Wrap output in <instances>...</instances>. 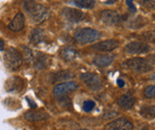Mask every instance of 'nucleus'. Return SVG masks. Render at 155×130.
<instances>
[{"label": "nucleus", "instance_id": "f257e3e1", "mask_svg": "<svg viewBox=\"0 0 155 130\" xmlns=\"http://www.w3.org/2000/svg\"><path fill=\"white\" fill-rule=\"evenodd\" d=\"M22 7L35 24H41L50 17L48 9L43 5L36 3L35 0H22Z\"/></svg>", "mask_w": 155, "mask_h": 130}, {"label": "nucleus", "instance_id": "f03ea898", "mask_svg": "<svg viewBox=\"0 0 155 130\" xmlns=\"http://www.w3.org/2000/svg\"><path fill=\"white\" fill-rule=\"evenodd\" d=\"M5 67L9 70H16L23 64V56L15 47H9L3 56Z\"/></svg>", "mask_w": 155, "mask_h": 130}, {"label": "nucleus", "instance_id": "7ed1b4c3", "mask_svg": "<svg viewBox=\"0 0 155 130\" xmlns=\"http://www.w3.org/2000/svg\"><path fill=\"white\" fill-rule=\"evenodd\" d=\"M100 37V33L98 31L91 28H83L75 31L74 39L78 44L86 45L92 42H95Z\"/></svg>", "mask_w": 155, "mask_h": 130}, {"label": "nucleus", "instance_id": "20e7f679", "mask_svg": "<svg viewBox=\"0 0 155 130\" xmlns=\"http://www.w3.org/2000/svg\"><path fill=\"white\" fill-rule=\"evenodd\" d=\"M123 66L126 68H127V70L140 72V73L149 72L152 70V67L149 61L144 58H139V57L125 61L123 63Z\"/></svg>", "mask_w": 155, "mask_h": 130}, {"label": "nucleus", "instance_id": "39448f33", "mask_svg": "<svg viewBox=\"0 0 155 130\" xmlns=\"http://www.w3.org/2000/svg\"><path fill=\"white\" fill-rule=\"evenodd\" d=\"M80 78L84 82V84L93 91H98L103 87V82L101 78L95 73L86 72L80 75Z\"/></svg>", "mask_w": 155, "mask_h": 130}, {"label": "nucleus", "instance_id": "423d86ee", "mask_svg": "<svg viewBox=\"0 0 155 130\" xmlns=\"http://www.w3.org/2000/svg\"><path fill=\"white\" fill-rule=\"evenodd\" d=\"M61 13L66 20H68L71 23L75 24L83 21L86 17V15L81 10L71 8V7H65V8H63Z\"/></svg>", "mask_w": 155, "mask_h": 130}, {"label": "nucleus", "instance_id": "0eeeda50", "mask_svg": "<svg viewBox=\"0 0 155 130\" xmlns=\"http://www.w3.org/2000/svg\"><path fill=\"white\" fill-rule=\"evenodd\" d=\"M100 20L107 26H116L121 23V15L115 11L104 10L100 12Z\"/></svg>", "mask_w": 155, "mask_h": 130}, {"label": "nucleus", "instance_id": "6e6552de", "mask_svg": "<svg viewBox=\"0 0 155 130\" xmlns=\"http://www.w3.org/2000/svg\"><path fill=\"white\" fill-rule=\"evenodd\" d=\"M5 90L10 93H19L25 87V82L22 78L13 76L5 82Z\"/></svg>", "mask_w": 155, "mask_h": 130}, {"label": "nucleus", "instance_id": "1a4fd4ad", "mask_svg": "<svg viewBox=\"0 0 155 130\" xmlns=\"http://www.w3.org/2000/svg\"><path fill=\"white\" fill-rule=\"evenodd\" d=\"M124 50L129 54H143L150 50V46L141 41H133L125 47Z\"/></svg>", "mask_w": 155, "mask_h": 130}, {"label": "nucleus", "instance_id": "9d476101", "mask_svg": "<svg viewBox=\"0 0 155 130\" xmlns=\"http://www.w3.org/2000/svg\"><path fill=\"white\" fill-rule=\"evenodd\" d=\"M77 88L78 85L75 82H63V83H60L54 86V88H53V94H54L56 98H59L76 90Z\"/></svg>", "mask_w": 155, "mask_h": 130}, {"label": "nucleus", "instance_id": "9b49d317", "mask_svg": "<svg viewBox=\"0 0 155 130\" xmlns=\"http://www.w3.org/2000/svg\"><path fill=\"white\" fill-rule=\"evenodd\" d=\"M133 125L126 118H120L105 126V130H132Z\"/></svg>", "mask_w": 155, "mask_h": 130}, {"label": "nucleus", "instance_id": "f8f14e48", "mask_svg": "<svg viewBox=\"0 0 155 130\" xmlns=\"http://www.w3.org/2000/svg\"><path fill=\"white\" fill-rule=\"evenodd\" d=\"M119 41L115 39H107L101 41L99 43H96L95 45L91 46L92 49L99 50V51H112L113 50L117 49L119 47Z\"/></svg>", "mask_w": 155, "mask_h": 130}, {"label": "nucleus", "instance_id": "ddd939ff", "mask_svg": "<svg viewBox=\"0 0 155 130\" xmlns=\"http://www.w3.org/2000/svg\"><path fill=\"white\" fill-rule=\"evenodd\" d=\"M25 27V16L22 12H17L13 19L8 25V28L10 31L13 32L21 31Z\"/></svg>", "mask_w": 155, "mask_h": 130}, {"label": "nucleus", "instance_id": "4468645a", "mask_svg": "<svg viewBox=\"0 0 155 130\" xmlns=\"http://www.w3.org/2000/svg\"><path fill=\"white\" fill-rule=\"evenodd\" d=\"M113 61H114L113 55H110V54H100V55H96L93 58L92 62L96 67H106L111 65Z\"/></svg>", "mask_w": 155, "mask_h": 130}, {"label": "nucleus", "instance_id": "2eb2a0df", "mask_svg": "<svg viewBox=\"0 0 155 130\" xmlns=\"http://www.w3.org/2000/svg\"><path fill=\"white\" fill-rule=\"evenodd\" d=\"M135 104V97L131 93H126L118 99V105L124 109H130Z\"/></svg>", "mask_w": 155, "mask_h": 130}, {"label": "nucleus", "instance_id": "dca6fc26", "mask_svg": "<svg viewBox=\"0 0 155 130\" xmlns=\"http://www.w3.org/2000/svg\"><path fill=\"white\" fill-rule=\"evenodd\" d=\"M45 37H46V34H45L44 30L36 28V29H33L31 31L29 40H30V43L33 45H38L43 42L45 40Z\"/></svg>", "mask_w": 155, "mask_h": 130}, {"label": "nucleus", "instance_id": "f3484780", "mask_svg": "<svg viewBox=\"0 0 155 130\" xmlns=\"http://www.w3.org/2000/svg\"><path fill=\"white\" fill-rule=\"evenodd\" d=\"M24 118L30 122H38L49 119L50 115L43 111H28L27 113H25Z\"/></svg>", "mask_w": 155, "mask_h": 130}, {"label": "nucleus", "instance_id": "a211bd4d", "mask_svg": "<svg viewBox=\"0 0 155 130\" xmlns=\"http://www.w3.org/2000/svg\"><path fill=\"white\" fill-rule=\"evenodd\" d=\"M51 77H52V80H51L52 83H57V82L67 81V80L73 78L74 77V74L69 70H61V71L54 73Z\"/></svg>", "mask_w": 155, "mask_h": 130}, {"label": "nucleus", "instance_id": "6ab92c4d", "mask_svg": "<svg viewBox=\"0 0 155 130\" xmlns=\"http://www.w3.org/2000/svg\"><path fill=\"white\" fill-rule=\"evenodd\" d=\"M60 54H61V56L63 57L64 60L72 61L76 58L78 52L75 49H73L71 47H65L60 51Z\"/></svg>", "mask_w": 155, "mask_h": 130}, {"label": "nucleus", "instance_id": "aec40b11", "mask_svg": "<svg viewBox=\"0 0 155 130\" xmlns=\"http://www.w3.org/2000/svg\"><path fill=\"white\" fill-rule=\"evenodd\" d=\"M47 64V57L42 53H37L35 57L33 58V66L36 70H42L46 67Z\"/></svg>", "mask_w": 155, "mask_h": 130}, {"label": "nucleus", "instance_id": "412c9836", "mask_svg": "<svg viewBox=\"0 0 155 130\" xmlns=\"http://www.w3.org/2000/svg\"><path fill=\"white\" fill-rule=\"evenodd\" d=\"M127 23H129L127 24V27H129V28L136 30V29H140V28H142V27H144L147 24V20L143 17L138 16L136 18H133V19L130 20Z\"/></svg>", "mask_w": 155, "mask_h": 130}, {"label": "nucleus", "instance_id": "4be33fe9", "mask_svg": "<svg viewBox=\"0 0 155 130\" xmlns=\"http://www.w3.org/2000/svg\"><path fill=\"white\" fill-rule=\"evenodd\" d=\"M72 2L81 9H92L95 6L94 0H72Z\"/></svg>", "mask_w": 155, "mask_h": 130}, {"label": "nucleus", "instance_id": "5701e85b", "mask_svg": "<svg viewBox=\"0 0 155 130\" xmlns=\"http://www.w3.org/2000/svg\"><path fill=\"white\" fill-rule=\"evenodd\" d=\"M141 115L147 119H155V106H144L141 109Z\"/></svg>", "mask_w": 155, "mask_h": 130}, {"label": "nucleus", "instance_id": "b1692460", "mask_svg": "<svg viewBox=\"0 0 155 130\" xmlns=\"http://www.w3.org/2000/svg\"><path fill=\"white\" fill-rule=\"evenodd\" d=\"M23 50V60H25V62L27 64H31L33 62V58H35V55H33V52L31 49H29L28 47H22Z\"/></svg>", "mask_w": 155, "mask_h": 130}, {"label": "nucleus", "instance_id": "393cba45", "mask_svg": "<svg viewBox=\"0 0 155 130\" xmlns=\"http://www.w3.org/2000/svg\"><path fill=\"white\" fill-rule=\"evenodd\" d=\"M144 96L147 99H151V98L155 97V86L154 85H150V86H147V87H145Z\"/></svg>", "mask_w": 155, "mask_h": 130}, {"label": "nucleus", "instance_id": "a878e982", "mask_svg": "<svg viewBox=\"0 0 155 130\" xmlns=\"http://www.w3.org/2000/svg\"><path fill=\"white\" fill-rule=\"evenodd\" d=\"M95 106V102L91 100H89V101H86L84 102L83 104V109L86 111V112H91L92 109Z\"/></svg>", "mask_w": 155, "mask_h": 130}, {"label": "nucleus", "instance_id": "bb28decb", "mask_svg": "<svg viewBox=\"0 0 155 130\" xmlns=\"http://www.w3.org/2000/svg\"><path fill=\"white\" fill-rule=\"evenodd\" d=\"M142 37L144 40L150 41V42L155 43V32L154 31H150V32H146L142 34Z\"/></svg>", "mask_w": 155, "mask_h": 130}, {"label": "nucleus", "instance_id": "cd10ccee", "mask_svg": "<svg viewBox=\"0 0 155 130\" xmlns=\"http://www.w3.org/2000/svg\"><path fill=\"white\" fill-rule=\"evenodd\" d=\"M143 5L151 10H155V0H143Z\"/></svg>", "mask_w": 155, "mask_h": 130}, {"label": "nucleus", "instance_id": "c85d7f7f", "mask_svg": "<svg viewBox=\"0 0 155 130\" xmlns=\"http://www.w3.org/2000/svg\"><path fill=\"white\" fill-rule=\"evenodd\" d=\"M117 116V112L115 111H109V112H107L103 115V118L106 119V120H110V119H112L114 117H116Z\"/></svg>", "mask_w": 155, "mask_h": 130}, {"label": "nucleus", "instance_id": "c756f323", "mask_svg": "<svg viewBox=\"0 0 155 130\" xmlns=\"http://www.w3.org/2000/svg\"><path fill=\"white\" fill-rule=\"evenodd\" d=\"M126 3H127V6H129V8L130 9L131 11H133V12H135V11H136L135 6H134V4H133V0H127Z\"/></svg>", "mask_w": 155, "mask_h": 130}, {"label": "nucleus", "instance_id": "7c9ffc66", "mask_svg": "<svg viewBox=\"0 0 155 130\" xmlns=\"http://www.w3.org/2000/svg\"><path fill=\"white\" fill-rule=\"evenodd\" d=\"M136 130H153V129L147 125H140Z\"/></svg>", "mask_w": 155, "mask_h": 130}, {"label": "nucleus", "instance_id": "2f4dec72", "mask_svg": "<svg viewBox=\"0 0 155 130\" xmlns=\"http://www.w3.org/2000/svg\"><path fill=\"white\" fill-rule=\"evenodd\" d=\"M27 101L29 102V104H30V106H31V108H33V109L36 108V104H35V102H33L32 101H31V99H30V98H27Z\"/></svg>", "mask_w": 155, "mask_h": 130}, {"label": "nucleus", "instance_id": "473e14b6", "mask_svg": "<svg viewBox=\"0 0 155 130\" xmlns=\"http://www.w3.org/2000/svg\"><path fill=\"white\" fill-rule=\"evenodd\" d=\"M117 84H118V86H119L120 87H123V86H125V82H124V80H122V79H118V80H117Z\"/></svg>", "mask_w": 155, "mask_h": 130}, {"label": "nucleus", "instance_id": "72a5a7b5", "mask_svg": "<svg viewBox=\"0 0 155 130\" xmlns=\"http://www.w3.org/2000/svg\"><path fill=\"white\" fill-rule=\"evenodd\" d=\"M4 47H5V42H4V40L0 38V51L3 50H4Z\"/></svg>", "mask_w": 155, "mask_h": 130}, {"label": "nucleus", "instance_id": "f704fd0d", "mask_svg": "<svg viewBox=\"0 0 155 130\" xmlns=\"http://www.w3.org/2000/svg\"><path fill=\"white\" fill-rule=\"evenodd\" d=\"M150 79H151V80H155V73L151 74V76H150Z\"/></svg>", "mask_w": 155, "mask_h": 130}, {"label": "nucleus", "instance_id": "c9c22d12", "mask_svg": "<svg viewBox=\"0 0 155 130\" xmlns=\"http://www.w3.org/2000/svg\"><path fill=\"white\" fill-rule=\"evenodd\" d=\"M153 18H154V20H155V13H154V15H153Z\"/></svg>", "mask_w": 155, "mask_h": 130}]
</instances>
